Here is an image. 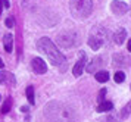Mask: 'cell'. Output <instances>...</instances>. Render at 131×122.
I'll use <instances>...</instances> for the list:
<instances>
[{
    "mask_svg": "<svg viewBox=\"0 0 131 122\" xmlns=\"http://www.w3.org/2000/svg\"><path fill=\"white\" fill-rule=\"evenodd\" d=\"M44 116L47 122H74V112L69 106L52 102L44 107Z\"/></svg>",
    "mask_w": 131,
    "mask_h": 122,
    "instance_id": "obj_1",
    "label": "cell"
},
{
    "mask_svg": "<svg viewBox=\"0 0 131 122\" xmlns=\"http://www.w3.org/2000/svg\"><path fill=\"white\" fill-rule=\"evenodd\" d=\"M37 47L41 53L46 54V58L50 60V63L54 66H60L65 63V56L58 50V47L54 46V43L47 37H43L37 41Z\"/></svg>",
    "mask_w": 131,
    "mask_h": 122,
    "instance_id": "obj_2",
    "label": "cell"
},
{
    "mask_svg": "<svg viewBox=\"0 0 131 122\" xmlns=\"http://www.w3.org/2000/svg\"><path fill=\"white\" fill-rule=\"evenodd\" d=\"M69 10L75 18H87L93 12V2L91 0H71Z\"/></svg>",
    "mask_w": 131,
    "mask_h": 122,
    "instance_id": "obj_3",
    "label": "cell"
},
{
    "mask_svg": "<svg viewBox=\"0 0 131 122\" xmlns=\"http://www.w3.org/2000/svg\"><path fill=\"white\" fill-rule=\"evenodd\" d=\"M78 35L74 31H63L58 35V44L62 47H72L74 44H77Z\"/></svg>",
    "mask_w": 131,
    "mask_h": 122,
    "instance_id": "obj_4",
    "label": "cell"
},
{
    "mask_svg": "<svg viewBox=\"0 0 131 122\" xmlns=\"http://www.w3.org/2000/svg\"><path fill=\"white\" fill-rule=\"evenodd\" d=\"M111 10L115 13V15H125L127 12L130 10V6L127 5L125 2H119V0H113L112 3H111Z\"/></svg>",
    "mask_w": 131,
    "mask_h": 122,
    "instance_id": "obj_5",
    "label": "cell"
},
{
    "mask_svg": "<svg viewBox=\"0 0 131 122\" xmlns=\"http://www.w3.org/2000/svg\"><path fill=\"white\" fill-rule=\"evenodd\" d=\"M103 43H105V38L102 37L97 31H94V32H91L89 37V46L93 49V50H99L102 46H103Z\"/></svg>",
    "mask_w": 131,
    "mask_h": 122,
    "instance_id": "obj_6",
    "label": "cell"
},
{
    "mask_svg": "<svg viewBox=\"0 0 131 122\" xmlns=\"http://www.w3.org/2000/svg\"><path fill=\"white\" fill-rule=\"evenodd\" d=\"M31 68L36 74H46L47 72V65L44 63L41 58H34L31 60Z\"/></svg>",
    "mask_w": 131,
    "mask_h": 122,
    "instance_id": "obj_7",
    "label": "cell"
},
{
    "mask_svg": "<svg viewBox=\"0 0 131 122\" xmlns=\"http://www.w3.org/2000/svg\"><path fill=\"white\" fill-rule=\"evenodd\" d=\"M85 54L84 53H81V58H80V60H78L77 63H75V66H74V69H72V74L75 76H80L81 74H83L84 68H85Z\"/></svg>",
    "mask_w": 131,
    "mask_h": 122,
    "instance_id": "obj_8",
    "label": "cell"
},
{
    "mask_svg": "<svg viewBox=\"0 0 131 122\" xmlns=\"http://www.w3.org/2000/svg\"><path fill=\"white\" fill-rule=\"evenodd\" d=\"M0 84H10V85H15V84H16L15 75L10 74V72H6V71H2V72H0Z\"/></svg>",
    "mask_w": 131,
    "mask_h": 122,
    "instance_id": "obj_9",
    "label": "cell"
},
{
    "mask_svg": "<svg viewBox=\"0 0 131 122\" xmlns=\"http://www.w3.org/2000/svg\"><path fill=\"white\" fill-rule=\"evenodd\" d=\"M127 38V31H125V28H119L116 29V32L113 34V41L118 44V46H121L122 43H124V40Z\"/></svg>",
    "mask_w": 131,
    "mask_h": 122,
    "instance_id": "obj_10",
    "label": "cell"
},
{
    "mask_svg": "<svg viewBox=\"0 0 131 122\" xmlns=\"http://www.w3.org/2000/svg\"><path fill=\"white\" fill-rule=\"evenodd\" d=\"M3 47H5V52L12 53L13 49V35L12 34H6L3 38Z\"/></svg>",
    "mask_w": 131,
    "mask_h": 122,
    "instance_id": "obj_11",
    "label": "cell"
},
{
    "mask_svg": "<svg viewBox=\"0 0 131 122\" xmlns=\"http://www.w3.org/2000/svg\"><path fill=\"white\" fill-rule=\"evenodd\" d=\"M102 65V58H94L93 60H91V63L87 66V72H90V74H93V72H96V69H97V66H100Z\"/></svg>",
    "mask_w": 131,
    "mask_h": 122,
    "instance_id": "obj_12",
    "label": "cell"
},
{
    "mask_svg": "<svg viewBox=\"0 0 131 122\" xmlns=\"http://www.w3.org/2000/svg\"><path fill=\"white\" fill-rule=\"evenodd\" d=\"M113 109V105L111 103V102H102L100 105L97 106V112H100V113H103V112H109Z\"/></svg>",
    "mask_w": 131,
    "mask_h": 122,
    "instance_id": "obj_13",
    "label": "cell"
},
{
    "mask_svg": "<svg viewBox=\"0 0 131 122\" xmlns=\"http://www.w3.org/2000/svg\"><path fill=\"white\" fill-rule=\"evenodd\" d=\"M96 80L99 82H106L109 80V74H107V71H97L96 72Z\"/></svg>",
    "mask_w": 131,
    "mask_h": 122,
    "instance_id": "obj_14",
    "label": "cell"
},
{
    "mask_svg": "<svg viewBox=\"0 0 131 122\" xmlns=\"http://www.w3.org/2000/svg\"><path fill=\"white\" fill-rule=\"evenodd\" d=\"M113 65H115V66H125V65H130V63H128V60L125 58H122L121 54H116V56H113Z\"/></svg>",
    "mask_w": 131,
    "mask_h": 122,
    "instance_id": "obj_15",
    "label": "cell"
},
{
    "mask_svg": "<svg viewBox=\"0 0 131 122\" xmlns=\"http://www.w3.org/2000/svg\"><path fill=\"white\" fill-rule=\"evenodd\" d=\"M25 94H27V99H28V102H30V105H34V103H36V99H34V87H32V85L27 87Z\"/></svg>",
    "mask_w": 131,
    "mask_h": 122,
    "instance_id": "obj_16",
    "label": "cell"
},
{
    "mask_svg": "<svg viewBox=\"0 0 131 122\" xmlns=\"http://www.w3.org/2000/svg\"><path fill=\"white\" fill-rule=\"evenodd\" d=\"M10 107H12V99H10V97H7V99L5 100L3 106H2V113H3V115L7 113V112L10 110Z\"/></svg>",
    "mask_w": 131,
    "mask_h": 122,
    "instance_id": "obj_17",
    "label": "cell"
},
{
    "mask_svg": "<svg viewBox=\"0 0 131 122\" xmlns=\"http://www.w3.org/2000/svg\"><path fill=\"white\" fill-rule=\"evenodd\" d=\"M113 80H115V82H124L125 74L122 72V71H116V72H115V75H113Z\"/></svg>",
    "mask_w": 131,
    "mask_h": 122,
    "instance_id": "obj_18",
    "label": "cell"
},
{
    "mask_svg": "<svg viewBox=\"0 0 131 122\" xmlns=\"http://www.w3.org/2000/svg\"><path fill=\"white\" fill-rule=\"evenodd\" d=\"M5 24H6V27H7V28H13V18H12V16L6 18Z\"/></svg>",
    "mask_w": 131,
    "mask_h": 122,
    "instance_id": "obj_19",
    "label": "cell"
},
{
    "mask_svg": "<svg viewBox=\"0 0 131 122\" xmlns=\"http://www.w3.org/2000/svg\"><path fill=\"white\" fill-rule=\"evenodd\" d=\"M105 94H106V90H105V88H102L100 90V93H99V102H103V97H105Z\"/></svg>",
    "mask_w": 131,
    "mask_h": 122,
    "instance_id": "obj_20",
    "label": "cell"
},
{
    "mask_svg": "<svg viewBox=\"0 0 131 122\" xmlns=\"http://www.w3.org/2000/svg\"><path fill=\"white\" fill-rule=\"evenodd\" d=\"M3 6H5V7L7 9V7L10 6V5H9V0H3Z\"/></svg>",
    "mask_w": 131,
    "mask_h": 122,
    "instance_id": "obj_21",
    "label": "cell"
},
{
    "mask_svg": "<svg viewBox=\"0 0 131 122\" xmlns=\"http://www.w3.org/2000/svg\"><path fill=\"white\" fill-rule=\"evenodd\" d=\"M2 10H3V0H0V15H2Z\"/></svg>",
    "mask_w": 131,
    "mask_h": 122,
    "instance_id": "obj_22",
    "label": "cell"
},
{
    "mask_svg": "<svg viewBox=\"0 0 131 122\" xmlns=\"http://www.w3.org/2000/svg\"><path fill=\"white\" fill-rule=\"evenodd\" d=\"M128 52H131V38L128 40Z\"/></svg>",
    "mask_w": 131,
    "mask_h": 122,
    "instance_id": "obj_23",
    "label": "cell"
},
{
    "mask_svg": "<svg viewBox=\"0 0 131 122\" xmlns=\"http://www.w3.org/2000/svg\"><path fill=\"white\" fill-rule=\"evenodd\" d=\"M2 68H5V63H3V60L0 59V69H2Z\"/></svg>",
    "mask_w": 131,
    "mask_h": 122,
    "instance_id": "obj_24",
    "label": "cell"
}]
</instances>
